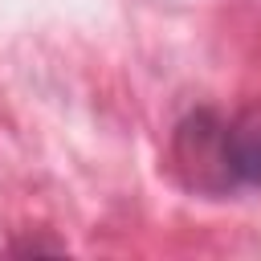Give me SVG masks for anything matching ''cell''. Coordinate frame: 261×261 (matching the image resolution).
Returning a JSON list of instances; mask_svg holds the SVG:
<instances>
[{
	"label": "cell",
	"instance_id": "obj_1",
	"mask_svg": "<svg viewBox=\"0 0 261 261\" xmlns=\"http://www.w3.org/2000/svg\"><path fill=\"white\" fill-rule=\"evenodd\" d=\"M179 155L200 175L216 171V184L261 188V110H241L228 122L212 110L192 114L179 126Z\"/></svg>",
	"mask_w": 261,
	"mask_h": 261
}]
</instances>
